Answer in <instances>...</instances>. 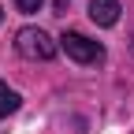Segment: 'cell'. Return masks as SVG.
Segmentation results:
<instances>
[{
	"label": "cell",
	"mask_w": 134,
	"mask_h": 134,
	"mask_svg": "<svg viewBox=\"0 0 134 134\" xmlns=\"http://www.w3.org/2000/svg\"><path fill=\"white\" fill-rule=\"evenodd\" d=\"M0 23H4V11H0Z\"/></svg>",
	"instance_id": "8992f818"
},
{
	"label": "cell",
	"mask_w": 134,
	"mask_h": 134,
	"mask_svg": "<svg viewBox=\"0 0 134 134\" xmlns=\"http://www.w3.org/2000/svg\"><path fill=\"white\" fill-rule=\"evenodd\" d=\"M119 0H90V19L97 26H115L119 23Z\"/></svg>",
	"instance_id": "3957f363"
},
{
	"label": "cell",
	"mask_w": 134,
	"mask_h": 134,
	"mask_svg": "<svg viewBox=\"0 0 134 134\" xmlns=\"http://www.w3.org/2000/svg\"><path fill=\"white\" fill-rule=\"evenodd\" d=\"M60 48H63L75 63H86V67L104 60V45L93 41V37H86V34H78V30H67L63 37H60Z\"/></svg>",
	"instance_id": "7a4b0ae2"
},
{
	"label": "cell",
	"mask_w": 134,
	"mask_h": 134,
	"mask_svg": "<svg viewBox=\"0 0 134 134\" xmlns=\"http://www.w3.org/2000/svg\"><path fill=\"white\" fill-rule=\"evenodd\" d=\"M15 4H19V11L34 15V11H41V4H45V0H15Z\"/></svg>",
	"instance_id": "5b68a950"
},
{
	"label": "cell",
	"mask_w": 134,
	"mask_h": 134,
	"mask_svg": "<svg viewBox=\"0 0 134 134\" xmlns=\"http://www.w3.org/2000/svg\"><path fill=\"white\" fill-rule=\"evenodd\" d=\"M56 41L48 37V34L41 30V26H23L19 34H15V52H19L23 60H34V63H45V60H52L56 56Z\"/></svg>",
	"instance_id": "6da1fadb"
},
{
	"label": "cell",
	"mask_w": 134,
	"mask_h": 134,
	"mask_svg": "<svg viewBox=\"0 0 134 134\" xmlns=\"http://www.w3.org/2000/svg\"><path fill=\"white\" fill-rule=\"evenodd\" d=\"M19 104H23V97L15 93L8 82H0V119H8V115H15L19 112Z\"/></svg>",
	"instance_id": "277c9868"
}]
</instances>
